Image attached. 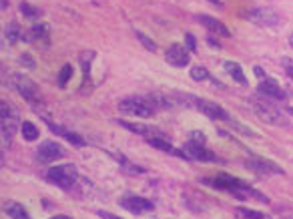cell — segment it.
<instances>
[{"instance_id": "7c38bea8", "label": "cell", "mask_w": 293, "mask_h": 219, "mask_svg": "<svg viewBox=\"0 0 293 219\" xmlns=\"http://www.w3.org/2000/svg\"><path fill=\"white\" fill-rule=\"evenodd\" d=\"M60 157H64V149L54 141H44L36 149V159L40 163H50V161L60 159Z\"/></svg>"}, {"instance_id": "4dcf8cb0", "label": "cell", "mask_w": 293, "mask_h": 219, "mask_svg": "<svg viewBox=\"0 0 293 219\" xmlns=\"http://www.w3.org/2000/svg\"><path fill=\"white\" fill-rule=\"evenodd\" d=\"M96 215H98L100 219H122V217H116V215H112V213H108V211H96Z\"/></svg>"}, {"instance_id": "1f68e13d", "label": "cell", "mask_w": 293, "mask_h": 219, "mask_svg": "<svg viewBox=\"0 0 293 219\" xmlns=\"http://www.w3.org/2000/svg\"><path fill=\"white\" fill-rule=\"evenodd\" d=\"M207 42H209V44H211L213 48H221V44H219V42H217V40H215L213 36H209V38H207Z\"/></svg>"}, {"instance_id": "e0dca14e", "label": "cell", "mask_w": 293, "mask_h": 219, "mask_svg": "<svg viewBox=\"0 0 293 219\" xmlns=\"http://www.w3.org/2000/svg\"><path fill=\"white\" fill-rule=\"evenodd\" d=\"M2 211H4L8 217H12V219H30V215L26 213V209H24L20 203H16V201H4Z\"/></svg>"}, {"instance_id": "5bb4252c", "label": "cell", "mask_w": 293, "mask_h": 219, "mask_svg": "<svg viewBox=\"0 0 293 219\" xmlns=\"http://www.w3.org/2000/svg\"><path fill=\"white\" fill-rule=\"evenodd\" d=\"M22 38L26 42H38V44L48 46V42H50V28H48V24H34L32 28L26 30V34Z\"/></svg>"}, {"instance_id": "d6986e66", "label": "cell", "mask_w": 293, "mask_h": 219, "mask_svg": "<svg viewBox=\"0 0 293 219\" xmlns=\"http://www.w3.org/2000/svg\"><path fill=\"white\" fill-rule=\"evenodd\" d=\"M22 36H24V34H22V30H20V26H18L16 22H10V24L4 26V38H6L8 44H16Z\"/></svg>"}, {"instance_id": "d4e9b609", "label": "cell", "mask_w": 293, "mask_h": 219, "mask_svg": "<svg viewBox=\"0 0 293 219\" xmlns=\"http://www.w3.org/2000/svg\"><path fill=\"white\" fill-rule=\"evenodd\" d=\"M70 76H72V66L70 64H64L60 68V74H58V84L60 86H66V82L70 80Z\"/></svg>"}, {"instance_id": "8fae6325", "label": "cell", "mask_w": 293, "mask_h": 219, "mask_svg": "<svg viewBox=\"0 0 293 219\" xmlns=\"http://www.w3.org/2000/svg\"><path fill=\"white\" fill-rule=\"evenodd\" d=\"M257 92H259L261 96L275 98V100H285V98H287V92H285V90L279 86V82H277L275 78H271V76L261 78V82H259V86H257Z\"/></svg>"}, {"instance_id": "8992f818", "label": "cell", "mask_w": 293, "mask_h": 219, "mask_svg": "<svg viewBox=\"0 0 293 219\" xmlns=\"http://www.w3.org/2000/svg\"><path fill=\"white\" fill-rule=\"evenodd\" d=\"M0 108H2V111H0V121H2V139H4V143H8L10 137L14 135L16 127H20L22 123L18 121V113L10 104H6L4 100L0 102Z\"/></svg>"}, {"instance_id": "9c48e42d", "label": "cell", "mask_w": 293, "mask_h": 219, "mask_svg": "<svg viewBox=\"0 0 293 219\" xmlns=\"http://www.w3.org/2000/svg\"><path fill=\"white\" fill-rule=\"evenodd\" d=\"M118 203H120V207H124L126 211H130V213H134V215L151 213V211L155 209L153 201L144 199V197H140V195H132V193H126V195H122V197L118 199Z\"/></svg>"}, {"instance_id": "277c9868", "label": "cell", "mask_w": 293, "mask_h": 219, "mask_svg": "<svg viewBox=\"0 0 293 219\" xmlns=\"http://www.w3.org/2000/svg\"><path fill=\"white\" fill-rule=\"evenodd\" d=\"M46 179L60 189H70L78 181V171L72 163H62V165L50 167L46 173Z\"/></svg>"}, {"instance_id": "ba28073f", "label": "cell", "mask_w": 293, "mask_h": 219, "mask_svg": "<svg viewBox=\"0 0 293 219\" xmlns=\"http://www.w3.org/2000/svg\"><path fill=\"white\" fill-rule=\"evenodd\" d=\"M243 16L247 20H251V22H255L259 26H267V28H275V26H279L283 22V18L271 8H253V10L245 12Z\"/></svg>"}, {"instance_id": "5b68a950", "label": "cell", "mask_w": 293, "mask_h": 219, "mask_svg": "<svg viewBox=\"0 0 293 219\" xmlns=\"http://www.w3.org/2000/svg\"><path fill=\"white\" fill-rule=\"evenodd\" d=\"M183 153H185V159L187 161H201V163H223L213 151L205 149L203 143H195V141H189L183 145Z\"/></svg>"}, {"instance_id": "52a82bcc", "label": "cell", "mask_w": 293, "mask_h": 219, "mask_svg": "<svg viewBox=\"0 0 293 219\" xmlns=\"http://www.w3.org/2000/svg\"><path fill=\"white\" fill-rule=\"evenodd\" d=\"M12 84L22 94V98L28 100L30 104L36 106L40 102V90H38V86L28 76H24V74H12Z\"/></svg>"}, {"instance_id": "3957f363", "label": "cell", "mask_w": 293, "mask_h": 219, "mask_svg": "<svg viewBox=\"0 0 293 219\" xmlns=\"http://www.w3.org/2000/svg\"><path fill=\"white\" fill-rule=\"evenodd\" d=\"M251 106L259 119H263L269 125H279V127H289V119L279 111V108L269 102L267 98H251Z\"/></svg>"}, {"instance_id": "d6a6232c", "label": "cell", "mask_w": 293, "mask_h": 219, "mask_svg": "<svg viewBox=\"0 0 293 219\" xmlns=\"http://www.w3.org/2000/svg\"><path fill=\"white\" fill-rule=\"evenodd\" d=\"M255 74H257V76H261V78H265V72H263L259 66H255Z\"/></svg>"}, {"instance_id": "4316f807", "label": "cell", "mask_w": 293, "mask_h": 219, "mask_svg": "<svg viewBox=\"0 0 293 219\" xmlns=\"http://www.w3.org/2000/svg\"><path fill=\"white\" fill-rule=\"evenodd\" d=\"M90 58H92V52H82V56H80V64H82L84 76H88V70H90Z\"/></svg>"}, {"instance_id": "d590c367", "label": "cell", "mask_w": 293, "mask_h": 219, "mask_svg": "<svg viewBox=\"0 0 293 219\" xmlns=\"http://www.w3.org/2000/svg\"><path fill=\"white\" fill-rule=\"evenodd\" d=\"M209 2H217V4H219V2H221V0H209Z\"/></svg>"}, {"instance_id": "2e32d148", "label": "cell", "mask_w": 293, "mask_h": 219, "mask_svg": "<svg viewBox=\"0 0 293 219\" xmlns=\"http://www.w3.org/2000/svg\"><path fill=\"white\" fill-rule=\"evenodd\" d=\"M48 129L52 131V133H56V135H62L70 145H74V147H84L86 145V141L80 137V135H76V133H72V131H64L60 125H54V123H50L48 125Z\"/></svg>"}, {"instance_id": "f1b7e54d", "label": "cell", "mask_w": 293, "mask_h": 219, "mask_svg": "<svg viewBox=\"0 0 293 219\" xmlns=\"http://www.w3.org/2000/svg\"><path fill=\"white\" fill-rule=\"evenodd\" d=\"M20 64H24L26 68H34V60H32V56H28V54H22V56H20Z\"/></svg>"}, {"instance_id": "7402d4cb", "label": "cell", "mask_w": 293, "mask_h": 219, "mask_svg": "<svg viewBox=\"0 0 293 219\" xmlns=\"http://www.w3.org/2000/svg\"><path fill=\"white\" fill-rule=\"evenodd\" d=\"M114 157H116V161H118V163H120V165H122L126 171H130V173H144V169H142V167H138V165L130 163V161H128L124 155H114Z\"/></svg>"}, {"instance_id": "603a6c76", "label": "cell", "mask_w": 293, "mask_h": 219, "mask_svg": "<svg viewBox=\"0 0 293 219\" xmlns=\"http://www.w3.org/2000/svg\"><path fill=\"white\" fill-rule=\"evenodd\" d=\"M189 74H191V78L197 80V82H199V80H207V78H211V74H209V70H207L205 66H193Z\"/></svg>"}, {"instance_id": "9a60e30c", "label": "cell", "mask_w": 293, "mask_h": 219, "mask_svg": "<svg viewBox=\"0 0 293 219\" xmlns=\"http://www.w3.org/2000/svg\"><path fill=\"white\" fill-rule=\"evenodd\" d=\"M197 22H199V24H203L207 30L215 32V34L229 36V30H227V26H225L221 20H217V18H213V16H209V14H199V16H197Z\"/></svg>"}, {"instance_id": "484cf974", "label": "cell", "mask_w": 293, "mask_h": 219, "mask_svg": "<svg viewBox=\"0 0 293 219\" xmlns=\"http://www.w3.org/2000/svg\"><path fill=\"white\" fill-rule=\"evenodd\" d=\"M239 215H243L245 219H267L263 213L253 211V209H245V207H241V209H239Z\"/></svg>"}, {"instance_id": "ffe728a7", "label": "cell", "mask_w": 293, "mask_h": 219, "mask_svg": "<svg viewBox=\"0 0 293 219\" xmlns=\"http://www.w3.org/2000/svg\"><path fill=\"white\" fill-rule=\"evenodd\" d=\"M20 133H22V137H24L26 141H36V139H38V127H36L34 123H30V121H22Z\"/></svg>"}, {"instance_id": "4fadbf2b", "label": "cell", "mask_w": 293, "mask_h": 219, "mask_svg": "<svg viewBox=\"0 0 293 219\" xmlns=\"http://www.w3.org/2000/svg\"><path fill=\"white\" fill-rule=\"evenodd\" d=\"M165 58H167L169 64H173V66H177V68H183V66L189 64V48L183 46V44H179V42H175V44H171V46L167 48Z\"/></svg>"}, {"instance_id": "ac0fdd59", "label": "cell", "mask_w": 293, "mask_h": 219, "mask_svg": "<svg viewBox=\"0 0 293 219\" xmlns=\"http://www.w3.org/2000/svg\"><path fill=\"white\" fill-rule=\"evenodd\" d=\"M223 68L231 74V78H235V82L247 86V78H245V74H243V68H241L237 62H233V60H225V62H223Z\"/></svg>"}, {"instance_id": "836d02e7", "label": "cell", "mask_w": 293, "mask_h": 219, "mask_svg": "<svg viewBox=\"0 0 293 219\" xmlns=\"http://www.w3.org/2000/svg\"><path fill=\"white\" fill-rule=\"evenodd\" d=\"M50 219H72V217H68V215H54V217H50Z\"/></svg>"}, {"instance_id": "f546056e", "label": "cell", "mask_w": 293, "mask_h": 219, "mask_svg": "<svg viewBox=\"0 0 293 219\" xmlns=\"http://www.w3.org/2000/svg\"><path fill=\"white\" fill-rule=\"evenodd\" d=\"M185 40H187V48H189V50H197V40H195L193 34H187Z\"/></svg>"}, {"instance_id": "e575fe53", "label": "cell", "mask_w": 293, "mask_h": 219, "mask_svg": "<svg viewBox=\"0 0 293 219\" xmlns=\"http://www.w3.org/2000/svg\"><path fill=\"white\" fill-rule=\"evenodd\" d=\"M289 44H291V46H293V32H291V34H289Z\"/></svg>"}, {"instance_id": "83f0119b", "label": "cell", "mask_w": 293, "mask_h": 219, "mask_svg": "<svg viewBox=\"0 0 293 219\" xmlns=\"http://www.w3.org/2000/svg\"><path fill=\"white\" fill-rule=\"evenodd\" d=\"M281 66L285 68V72L289 74V78H293V60H291V58H287V56H285V58H281Z\"/></svg>"}, {"instance_id": "cb8c5ba5", "label": "cell", "mask_w": 293, "mask_h": 219, "mask_svg": "<svg viewBox=\"0 0 293 219\" xmlns=\"http://www.w3.org/2000/svg\"><path fill=\"white\" fill-rule=\"evenodd\" d=\"M134 36L140 40V44H142L146 50H151V52H155V50H157V44H155V42H153L149 36H146L144 32H140V30H134Z\"/></svg>"}, {"instance_id": "7a4b0ae2", "label": "cell", "mask_w": 293, "mask_h": 219, "mask_svg": "<svg viewBox=\"0 0 293 219\" xmlns=\"http://www.w3.org/2000/svg\"><path fill=\"white\" fill-rule=\"evenodd\" d=\"M116 108H118V113H122V115H134V117H140V119H149L157 111V108L151 104L149 96H136V94L118 100Z\"/></svg>"}, {"instance_id": "30bf717a", "label": "cell", "mask_w": 293, "mask_h": 219, "mask_svg": "<svg viewBox=\"0 0 293 219\" xmlns=\"http://www.w3.org/2000/svg\"><path fill=\"white\" fill-rule=\"evenodd\" d=\"M245 167L255 171V173H259V175H283L285 173L279 165H275L273 161L263 159V157H249V159H245Z\"/></svg>"}, {"instance_id": "6da1fadb", "label": "cell", "mask_w": 293, "mask_h": 219, "mask_svg": "<svg viewBox=\"0 0 293 219\" xmlns=\"http://www.w3.org/2000/svg\"><path fill=\"white\" fill-rule=\"evenodd\" d=\"M181 102L185 106H195L197 111H201L203 115H207L209 119H215V121H231V115L225 111V108L213 100H207V98H197L195 94H189V92H183L181 96Z\"/></svg>"}, {"instance_id": "44dd1931", "label": "cell", "mask_w": 293, "mask_h": 219, "mask_svg": "<svg viewBox=\"0 0 293 219\" xmlns=\"http://www.w3.org/2000/svg\"><path fill=\"white\" fill-rule=\"evenodd\" d=\"M20 12L26 16V18H40L42 16V10L40 8H36V6H30L28 2H20Z\"/></svg>"}]
</instances>
